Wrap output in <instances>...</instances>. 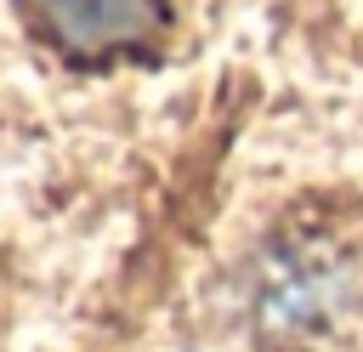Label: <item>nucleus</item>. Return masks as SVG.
Returning a JSON list of instances; mask_svg holds the SVG:
<instances>
[{
	"label": "nucleus",
	"mask_w": 363,
	"mask_h": 352,
	"mask_svg": "<svg viewBox=\"0 0 363 352\" xmlns=\"http://www.w3.org/2000/svg\"><path fill=\"white\" fill-rule=\"evenodd\" d=\"M11 11L28 40L74 74L159 62L182 23L176 0H11Z\"/></svg>",
	"instance_id": "f257e3e1"
}]
</instances>
